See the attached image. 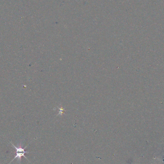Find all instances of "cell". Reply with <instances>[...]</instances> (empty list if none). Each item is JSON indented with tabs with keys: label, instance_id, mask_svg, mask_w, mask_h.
Here are the masks:
<instances>
[{
	"label": "cell",
	"instance_id": "1",
	"mask_svg": "<svg viewBox=\"0 0 164 164\" xmlns=\"http://www.w3.org/2000/svg\"><path fill=\"white\" fill-rule=\"evenodd\" d=\"M11 143L12 144L13 147L16 149V156L14 157V159L11 161L10 163H9V164H10V163L12 162V161H14V160H15V159H18L20 160V161L21 160L22 157L23 156L25 157V159H27V157L25 156V154H26V153H28L29 152H27V151H25V149L27 148V146H26L24 148H23L22 147L17 148V147L15 146V145H14V144H12L11 142Z\"/></svg>",
	"mask_w": 164,
	"mask_h": 164
}]
</instances>
